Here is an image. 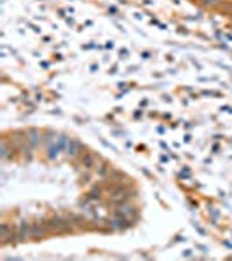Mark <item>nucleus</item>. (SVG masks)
<instances>
[{"mask_svg":"<svg viewBox=\"0 0 232 261\" xmlns=\"http://www.w3.org/2000/svg\"><path fill=\"white\" fill-rule=\"evenodd\" d=\"M220 0H202V4L204 6H215V4H218Z\"/></svg>","mask_w":232,"mask_h":261,"instance_id":"obj_1","label":"nucleus"}]
</instances>
